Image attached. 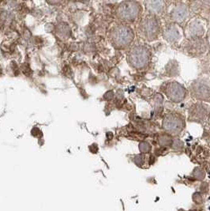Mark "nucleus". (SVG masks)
<instances>
[{
  "mask_svg": "<svg viewBox=\"0 0 210 211\" xmlns=\"http://www.w3.org/2000/svg\"><path fill=\"white\" fill-rule=\"evenodd\" d=\"M209 55H210V51H209Z\"/></svg>",
  "mask_w": 210,
  "mask_h": 211,
  "instance_id": "22",
  "label": "nucleus"
},
{
  "mask_svg": "<svg viewBox=\"0 0 210 211\" xmlns=\"http://www.w3.org/2000/svg\"><path fill=\"white\" fill-rule=\"evenodd\" d=\"M208 127H209V129H210V114H209V116H208Z\"/></svg>",
  "mask_w": 210,
  "mask_h": 211,
  "instance_id": "21",
  "label": "nucleus"
},
{
  "mask_svg": "<svg viewBox=\"0 0 210 211\" xmlns=\"http://www.w3.org/2000/svg\"><path fill=\"white\" fill-rule=\"evenodd\" d=\"M191 96L200 102L210 103V80L199 77L193 81L191 87Z\"/></svg>",
  "mask_w": 210,
  "mask_h": 211,
  "instance_id": "4",
  "label": "nucleus"
},
{
  "mask_svg": "<svg viewBox=\"0 0 210 211\" xmlns=\"http://www.w3.org/2000/svg\"><path fill=\"white\" fill-rule=\"evenodd\" d=\"M140 35L149 41H155L160 33V21L156 16L147 14L138 25Z\"/></svg>",
  "mask_w": 210,
  "mask_h": 211,
  "instance_id": "1",
  "label": "nucleus"
},
{
  "mask_svg": "<svg viewBox=\"0 0 210 211\" xmlns=\"http://www.w3.org/2000/svg\"><path fill=\"white\" fill-rule=\"evenodd\" d=\"M142 11V6L139 2L134 1H126L121 2L118 7L117 14L121 20L133 22L139 17Z\"/></svg>",
  "mask_w": 210,
  "mask_h": 211,
  "instance_id": "5",
  "label": "nucleus"
},
{
  "mask_svg": "<svg viewBox=\"0 0 210 211\" xmlns=\"http://www.w3.org/2000/svg\"><path fill=\"white\" fill-rule=\"evenodd\" d=\"M179 64L175 60H171L166 66V72L168 77H174L179 74Z\"/></svg>",
  "mask_w": 210,
  "mask_h": 211,
  "instance_id": "14",
  "label": "nucleus"
},
{
  "mask_svg": "<svg viewBox=\"0 0 210 211\" xmlns=\"http://www.w3.org/2000/svg\"><path fill=\"white\" fill-rule=\"evenodd\" d=\"M185 33L187 39L203 37L205 33L204 24L198 18H193L187 24Z\"/></svg>",
  "mask_w": 210,
  "mask_h": 211,
  "instance_id": "10",
  "label": "nucleus"
},
{
  "mask_svg": "<svg viewBox=\"0 0 210 211\" xmlns=\"http://www.w3.org/2000/svg\"><path fill=\"white\" fill-rule=\"evenodd\" d=\"M208 44L206 39L203 37L187 39L184 44V51L191 56H198L208 51Z\"/></svg>",
  "mask_w": 210,
  "mask_h": 211,
  "instance_id": "7",
  "label": "nucleus"
},
{
  "mask_svg": "<svg viewBox=\"0 0 210 211\" xmlns=\"http://www.w3.org/2000/svg\"><path fill=\"white\" fill-rule=\"evenodd\" d=\"M163 90L167 98L175 103L182 102L187 95V89L177 81H169L166 83Z\"/></svg>",
  "mask_w": 210,
  "mask_h": 211,
  "instance_id": "8",
  "label": "nucleus"
},
{
  "mask_svg": "<svg viewBox=\"0 0 210 211\" xmlns=\"http://www.w3.org/2000/svg\"><path fill=\"white\" fill-rule=\"evenodd\" d=\"M139 149L142 153H146L151 150V146L148 142H142L139 145Z\"/></svg>",
  "mask_w": 210,
  "mask_h": 211,
  "instance_id": "17",
  "label": "nucleus"
},
{
  "mask_svg": "<svg viewBox=\"0 0 210 211\" xmlns=\"http://www.w3.org/2000/svg\"><path fill=\"white\" fill-rule=\"evenodd\" d=\"M209 116L208 107L203 102L194 103L188 109V120L191 122L203 123Z\"/></svg>",
  "mask_w": 210,
  "mask_h": 211,
  "instance_id": "9",
  "label": "nucleus"
},
{
  "mask_svg": "<svg viewBox=\"0 0 210 211\" xmlns=\"http://www.w3.org/2000/svg\"><path fill=\"white\" fill-rule=\"evenodd\" d=\"M151 59L150 51L145 45H137L130 51L127 60L132 67L142 69L148 66Z\"/></svg>",
  "mask_w": 210,
  "mask_h": 211,
  "instance_id": "2",
  "label": "nucleus"
},
{
  "mask_svg": "<svg viewBox=\"0 0 210 211\" xmlns=\"http://www.w3.org/2000/svg\"><path fill=\"white\" fill-rule=\"evenodd\" d=\"M159 142L162 146H169V145H172L173 141L170 134L167 133L166 134H162L159 136Z\"/></svg>",
  "mask_w": 210,
  "mask_h": 211,
  "instance_id": "15",
  "label": "nucleus"
},
{
  "mask_svg": "<svg viewBox=\"0 0 210 211\" xmlns=\"http://www.w3.org/2000/svg\"><path fill=\"white\" fill-rule=\"evenodd\" d=\"M111 41L116 48H123L130 45L134 39L133 29L127 25H119L111 32Z\"/></svg>",
  "mask_w": 210,
  "mask_h": 211,
  "instance_id": "3",
  "label": "nucleus"
},
{
  "mask_svg": "<svg viewBox=\"0 0 210 211\" xmlns=\"http://www.w3.org/2000/svg\"><path fill=\"white\" fill-rule=\"evenodd\" d=\"M193 176L196 180H201L205 177V173L203 169L200 168H195L194 172H193Z\"/></svg>",
  "mask_w": 210,
  "mask_h": 211,
  "instance_id": "16",
  "label": "nucleus"
},
{
  "mask_svg": "<svg viewBox=\"0 0 210 211\" xmlns=\"http://www.w3.org/2000/svg\"><path fill=\"white\" fill-rule=\"evenodd\" d=\"M145 3L146 10H148L149 14L157 16L163 14L165 8V2L163 1H147Z\"/></svg>",
  "mask_w": 210,
  "mask_h": 211,
  "instance_id": "13",
  "label": "nucleus"
},
{
  "mask_svg": "<svg viewBox=\"0 0 210 211\" xmlns=\"http://www.w3.org/2000/svg\"><path fill=\"white\" fill-rule=\"evenodd\" d=\"M163 33L164 39L171 44L177 43L182 37L179 27L175 23L168 24L166 25Z\"/></svg>",
  "mask_w": 210,
  "mask_h": 211,
  "instance_id": "12",
  "label": "nucleus"
},
{
  "mask_svg": "<svg viewBox=\"0 0 210 211\" xmlns=\"http://www.w3.org/2000/svg\"><path fill=\"white\" fill-rule=\"evenodd\" d=\"M190 14L189 7L184 3L179 2L172 7L170 13L171 21L175 23H183L188 18Z\"/></svg>",
  "mask_w": 210,
  "mask_h": 211,
  "instance_id": "11",
  "label": "nucleus"
},
{
  "mask_svg": "<svg viewBox=\"0 0 210 211\" xmlns=\"http://www.w3.org/2000/svg\"><path fill=\"white\" fill-rule=\"evenodd\" d=\"M193 201L196 204H198V205H200V204H202L203 202V198L202 196H201V195L199 192H195V193L193 194Z\"/></svg>",
  "mask_w": 210,
  "mask_h": 211,
  "instance_id": "18",
  "label": "nucleus"
},
{
  "mask_svg": "<svg viewBox=\"0 0 210 211\" xmlns=\"http://www.w3.org/2000/svg\"><path fill=\"white\" fill-rule=\"evenodd\" d=\"M134 162L138 166H142L145 162V157L143 155H138L134 158Z\"/></svg>",
  "mask_w": 210,
  "mask_h": 211,
  "instance_id": "19",
  "label": "nucleus"
},
{
  "mask_svg": "<svg viewBox=\"0 0 210 211\" xmlns=\"http://www.w3.org/2000/svg\"><path fill=\"white\" fill-rule=\"evenodd\" d=\"M186 126L183 116L179 113H168L162 121L163 130L169 134H178L181 133Z\"/></svg>",
  "mask_w": 210,
  "mask_h": 211,
  "instance_id": "6",
  "label": "nucleus"
},
{
  "mask_svg": "<svg viewBox=\"0 0 210 211\" xmlns=\"http://www.w3.org/2000/svg\"><path fill=\"white\" fill-rule=\"evenodd\" d=\"M207 41H208V45L210 46V29H208V35H207Z\"/></svg>",
  "mask_w": 210,
  "mask_h": 211,
  "instance_id": "20",
  "label": "nucleus"
}]
</instances>
